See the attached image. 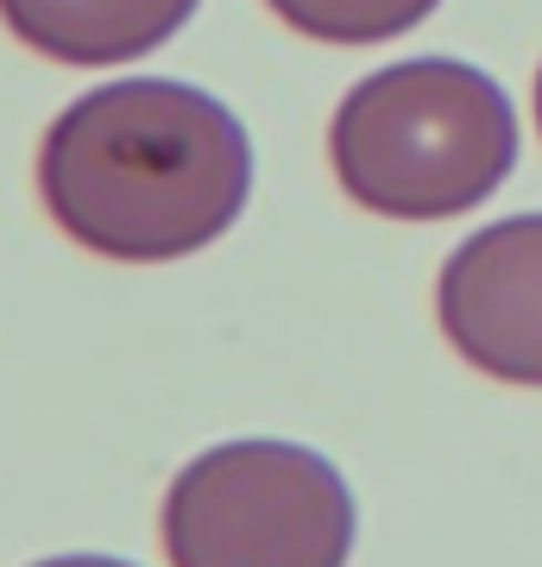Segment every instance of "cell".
Masks as SVG:
<instances>
[{"mask_svg": "<svg viewBox=\"0 0 542 567\" xmlns=\"http://www.w3.org/2000/svg\"><path fill=\"white\" fill-rule=\"evenodd\" d=\"M436 316L473 372L542 391V215L492 221L454 246Z\"/></svg>", "mask_w": 542, "mask_h": 567, "instance_id": "277c9868", "label": "cell"}, {"mask_svg": "<svg viewBox=\"0 0 542 567\" xmlns=\"http://www.w3.org/2000/svg\"><path fill=\"white\" fill-rule=\"evenodd\" d=\"M39 567H133V561H114V555H58V561H39Z\"/></svg>", "mask_w": 542, "mask_h": 567, "instance_id": "52a82bcc", "label": "cell"}, {"mask_svg": "<svg viewBox=\"0 0 542 567\" xmlns=\"http://www.w3.org/2000/svg\"><path fill=\"white\" fill-rule=\"evenodd\" d=\"M202 0H0L7 32L70 70H114L152 58L190 25Z\"/></svg>", "mask_w": 542, "mask_h": 567, "instance_id": "5b68a950", "label": "cell"}, {"mask_svg": "<svg viewBox=\"0 0 542 567\" xmlns=\"http://www.w3.org/2000/svg\"><path fill=\"white\" fill-rule=\"evenodd\" d=\"M290 32L321 44H379L422 25L442 0H265Z\"/></svg>", "mask_w": 542, "mask_h": 567, "instance_id": "8992f818", "label": "cell"}, {"mask_svg": "<svg viewBox=\"0 0 542 567\" xmlns=\"http://www.w3.org/2000/svg\"><path fill=\"white\" fill-rule=\"evenodd\" d=\"M328 164L379 221H454L518 171V107L461 58L385 63L341 95Z\"/></svg>", "mask_w": 542, "mask_h": 567, "instance_id": "7a4b0ae2", "label": "cell"}, {"mask_svg": "<svg viewBox=\"0 0 542 567\" xmlns=\"http://www.w3.org/2000/svg\"><path fill=\"white\" fill-rule=\"evenodd\" d=\"M536 126H542V70H536Z\"/></svg>", "mask_w": 542, "mask_h": 567, "instance_id": "ba28073f", "label": "cell"}, {"mask_svg": "<svg viewBox=\"0 0 542 567\" xmlns=\"http://www.w3.org/2000/svg\"><path fill=\"white\" fill-rule=\"evenodd\" d=\"M354 529V492L316 447L222 442L171 480L158 543L171 567H347Z\"/></svg>", "mask_w": 542, "mask_h": 567, "instance_id": "3957f363", "label": "cell"}, {"mask_svg": "<svg viewBox=\"0 0 542 567\" xmlns=\"http://www.w3.org/2000/svg\"><path fill=\"white\" fill-rule=\"evenodd\" d=\"M253 189L234 107L171 76L101 82L39 140L44 215L95 259L164 265L215 246Z\"/></svg>", "mask_w": 542, "mask_h": 567, "instance_id": "6da1fadb", "label": "cell"}]
</instances>
